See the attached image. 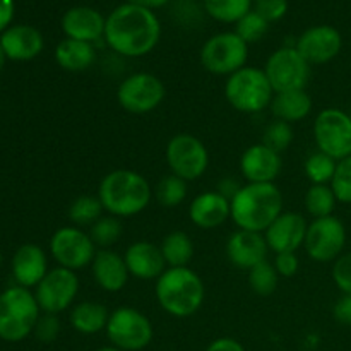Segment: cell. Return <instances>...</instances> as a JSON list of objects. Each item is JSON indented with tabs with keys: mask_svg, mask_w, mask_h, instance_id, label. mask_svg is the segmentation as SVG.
Segmentation results:
<instances>
[{
	"mask_svg": "<svg viewBox=\"0 0 351 351\" xmlns=\"http://www.w3.org/2000/svg\"><path fill=\"white\" fill-rule=\"evenodd\" d=\"M189 218L201 230L218 228L232 218V202L218 191L202 192L192 199Z\"/></svg>",
	"mask_w": 351,
	"mask_h": 351,
	"instance_id": "obj_22",
	"label": "cell"
},
{
	"mask_svg": "<svg viewBox=\"0 0 351 351\" xmlns=\"http://www.w3.org/2000/svg\"><path fill=\"white\" fill-rule=\"evenodd\" d=\"M332 315L339 324L351 326V295H343L332 308Z\"/></svg>",
	"mask_w": 351,
	"mask_h": 351,
	"instance_id": "obj_44",
	"label": "cell"
},
{
	"mask_svg": "<svg viewBox=\"0 0 351 351\" xmlns=\"http://www.w3.org/2000/svg\"><path fill=\"white\" fill-rule=\"evenodd\" d=\"M106 338L122 351H141L153 341L154 329L149 317L134 307H119L110 314Z\"/></svg>",
	"mask_w": 351,
	"mask_h": 351,
	"instance_id": "obj_7",
	"label": "cell"
},
{
	"mask_svg": "<svg viewBox=\"0 0 351 351\" xmlns=\"http://www.w3.org/2000/svg\"><path fill=\"white\" fill-rule=\"evenodd\" d=\"M161 38V24L156 14L136 3H122L106 17L105 43L115 53L139 58L151 53Z\"/></svg>",
	"mask_w": 351,
	"mask_h": 351,
	"instance_id": "obj_1",
	"label": "cell"
},
{
	"mask_svg": "<svg viewBox=\"0 0 351 351\" xmlns=\"http://www.w3.org/2000/svg\"><path fill=\"white\" fill-rule=\"evenodd\" d=\"M273 96L274 91L267 81L264 69L245 65L226 77L225 98L232 108L240 113L252 115L269 108Z\"/></svg>",
	"mask_w": 351,
	"mask_h": 351,
	"instance_id": "obj_6",
	"label": "cell"
},
{
	"mask_svg": "<svg viewBox=\"0 0 351 351\" xmlns=\"http://www.w3.org/2000/svg\"><path fill=\"white\" fill-rule=\"evenodd\" d=\"M123 259L130 276L141 281L158 280L168 269L160 245L147 240L130 243L123 254Z\"/></svg>",
	"mask_w": 351,
	"mask_h": 351,
	"instance_id": "obj_19",
	"label": "cell"
},
{
	"mask_svg": "<svg viewBox=\"0 0 351 351\" xmlns=\"http://www.w3.org/2000/svg\"><path fill=\"white\" fill-rule=\"evenodd\" d=\"M48 259L45 250L34 243H26L16 250L12 257V276L17 287L36 288L48 273Z\"/></svg>",
	"mask_w": 351,
	"mask_h": 351,
	"instance_id": "obj_24",
	"label": "cell"
},
{
	"mask_svg": "<svg viewBox=\"0 0 351 351\" xmlns=\"http://www.w3.org/2000/svg\"><path fill=\"white\" fill-rule=\"evenodd\" d=\"M240 189H242V185L237 180H233V178H223L218 184V187H216V191L221 195H225L226 199H230V202H232V199L235 197L237 192H239Z\"/></svg>",
	"mask_w": 351,
	"mask_h": 351,
	"instance_id": "obj_47",
	"label": "cell"
},
{
	"mask_svg": "<svg viewBox=\"0 0 351 351\" xmlns=\"http://www.w3.org/2000/svg\"><path fill=\"white\" fill-rule=\"evenodd\" d=\"M305 209L312 218H326L335 213L338 199L331 185H311L305 194Z\"/></svg>",
	"mask_w": 351,
	"mask_h": 351,
	"instance_id": "obj_32",
	"label": "cell"
},
{
	"mask_svg": "<svg viewBox=\"0 0 351 351\" xmlns=\"http://www.w3.org/2000/svg\"><path fill=\"white\" fill-rule=\"evenodd\" d=\"M5 60H7V55H5V51H3L2 43H0V71H2L3 65H5Z\"/></svg>",
	"mask_w": 351,
	"mask_h": 351,
	"instance_id": "obj_49",
	"label": "cell"
},
{
	"mask_svg": "<svg viewBox=\"0 0 351 351\" xmlns=\"http://www.w3.org/2000/svg\"><path fill=\"white\" fill-rule=\"evenodd\" d=\"M95 283L106 293H119L125 288L130 274L123 256L112 249L98 250L91 263Z\"/></svg>",
	"mask_w": 351,
	"mask_h": 351,
	"instance_id": "obj_23",
	"label": "cell"
},
{
	"mask_svg": "<svg viewBox=\"0 0 351 351\" xmlns=\"http://www.w3.org/2000/svg\"><path fill=\"white\" fill-rule=\"evenodd\" d=\"M33 332L41 343L55 341L57 336L60 335V321H58L57 315L53 314L40 315V319H38L36 322V328H34Z\"/></svg>",
	"mask_w": 351,
	"mask_h": 351,
	"instance_id": "obj_42",
	"label": "cell"
},
{
	"mask_svg": "<svg viewBox=\"0 0 351 351\" xmlns=\"http://www.w3.org/2000/svg\"><path fill=\"white\" fill-rule=\"evenodd\" d=\"M293 143V129L291 123L283 122V120H274L266 127L263 136V144L271 147L276 153H283Z\"/></svg>",
	"mask_w": 351,
	"mask_h": 351,
	"instance_id": "obj_37",
	"label": "cell"
},
{
	"mask_svg": "<svg viewBox=\"0 0 351 351\" xmlns=\"http://www.w3.org/2000/svg\"><path fill=\"white\" fill-rule=\"evenodd\" d=\"M160 249L168 267H189V263L194 257V242L191 235L180 230L168 233Z\"/></svg>",
	"mask_w": 351,
	"mask_h": 351,
	"instance_id": "obj_29",
	"label": "cell"
},
{
	"mask_svg": "<svg viewBox=\"0 0 351 351\" xmlns=\"http://www.w3.org/2000/svg\"><path fill=\"white\" fill-rule=\"evenodd\" d=\"M252 0H204V9L209 17L219 23H239L250 12Z\"/></svg>",
	"mask_w": 351,
	"mask_h": 351,
	"instance_id": "obj_30",
	"label": "cell"
},
{
	"mask_svg": "<svg viewBox=\"0 0 351 351\" xmlns=\"http://www.w3.org/2000/svg\"><path fill=\"white\" fill-rule=\"evenodd\" d=\"M112 312L98 302H79L71 311V326L81 335L91 336L105 331Z\"/></svg>",
	"mask_w": 351,
	"mask_h": 351,
	"instance_id": "obj_28",
	"label": "cell"
},
{
	"mask_svg": "<svg viewBox=\"0 0 351 351\" xmlns=\"http://www.w3.org/2000/svg\"><path fill=\"white\" fill-rule=\"evenodd\" d=\"M50 252L60 267L71 271H81L91 266L96 249L88 232H82L79 226H62L51 235Z\"/></svg>",
	"mask_w": 351,
	"mask_h": 351,
	"instance_id": "obj_14",
	"label": "cell"
},
{
	"mask_svg": "<svg viewBox=\"0 0 351 351\" xmlns=\"http://www.w3.org/2000/svg\"><path fill=\"white\" fill-rule=\"evenodd\" d=\"M154 295L167 314L185 319L202 307L206 287L202 278L191 267H168L156 280Z\"/></svg>",
	"mask_w": 351,
	"mask_h": 351,
	"instance_id": "obj_4",
	"label": "cell"
},
{
	"mask_svg": "<svg viewBox=\"0 0 351 351\" xmlns=\"http://www.w3.org/2000/svg\"><path fill=\"white\" fill-rule=\"evenodd\" d=\"M103 213L105 209L98 195H79L69 206V218L74 223V226H79V228L95 225L101 218Z\"/></svg>",
	"mask_w": 351,
	"mask_h": 351,
	"instance_id": "obj_31",
	"label": "cell"
},
{
	"mask_svg": "<svg viewBox=\"0 0 351 351\" xmlns=\"http://www.w3.org/2000/svg\"><path fill=\"white\" fill-rule=\"evenodd\" d=\"M167 88L158 75L149 72H136L123 79L117 89V101L127 113L144 115L163 103Z\"/></svg>",
	"mask_w": 351,
	"mask_h": 351,
	"instance_id": "obj_9",
	"label": "cell"
},
{
	"mask_svg": "<svg viewBox=\"0 0 351 351\" xmlns=\"http://www.w3.org/2000/svg\"><path fill=\"white\" fill-rule=\"evenodd\" d=\"M106 215L130 218L149 206L154 189L144 175L134 170H113L101 178L98 194Z\"/></svg>",
	"mask_w": 351,
	"mask_h": 351,
	"instance_id": "obj_2",
	"label": "cell"
},
{
	"mask_svg": "<svg viewBox=\"0 0 351 351\" xmlns=\"http://www.w3.org/2000/svg\"><path fill=\"white\" fill-rule=\"evenodd\" d=\"M346 245V228L335 215L315 218L308 223L305 235V252L315 263H331L343 256Z\"/></svg>",
	"mask_w": 351,
	"mask_h": 351,
	"instance_id": "obj_15",
	"label": "cell"
},
{
	"mask_svg": "<svg viewBox=\"0 0 351 351\" xmlns=\"http://www.w3.org/2000/svg\"><path fill=\"white\" fill-rule=\"evenodd\" d=\"M89 237L95 242L96 249H110L115 245L123 235V226L120 218L112 215H103L95 225L89 226Z\"/></svg>",
	"mask_w": 351,
	"mask_h": 351,
	"instance_id": "obj_33",
	"label": "cell"
},
{
	"mask_svg": "<svg viewBox=\"0 0 351 351\" xmlns=\"http://www.w3.org/2000/svg\"><path fill=\"white\" fill-rule=\"evenodd\" d=\"M283 213V194L276 184L242 185L232 199V219L239 230L264 233Z\"/></svg>",
	"mask_w": 351,
	"mask_h": 351,
	"instance_id": "obj_3",
	"label": "cell"
},
{
	"mask_svg": "<svg viewBox=\"0 0 351 351\" xmlns=\"http://www.w3.org/2000/svg\"><path fill=\"white\" fill-rule=\"evenodd\" d=\"M312 65L295 47H283L274 51L264 65V72L274 93L297 91L307 88Z\"/></svg>",
	"mask_w": 351,
	"mask_h": 351,
	"instance_id": "obj_11",
	"label": "cell"
},
{
	"mask_svg": "<svg viewBox=\"0 0 351 351\" xmlns=\"http://www.w3.org/2000/svg\"><path fill=\"white\" fill-rule=\"evenodd\" d=\"M55 60L67 72L88 71L96 62L95 45L65 38L55 48Z\"/></svg>",
	"mask_w": 351,
	"mask_h": 351,
	"instance_id": "obj_27",
	"label": "cell"
},
{
	"mask_svg": "<svg viewBox=\"0 0 351 351\" xmlns=\"http://www.w3.org/2000/svg\"><path fill=\"white\" fill-rule=\"evenodd\" d=\"M267 27H269V23H267L264 17H261L256 10H250L247 16H243L242 19L237 23L235 33L249 45L263 40L264 34L267 33Z\"/></svg>",
	"mask_w": 351,
	"mask_h": 351,
	"instance_id": "obj_38",
	"label": "cell"
},
{
	"mask_svg": "<svg viewBox=\"0 0 351 351\" xmlns=\"http://www.w3.org/2000/svg\"><path fill=\"white\" fill-rule=\"evenodd\" d=\"M312 106L314 103H312L311 95L305 89H297V91L274 93L269 110L274 120L295 123L307 119L312 112Z\"/></svg>",
	"mask_w": 351,
	"mask_h": 351,
	"instance_id": "obj_26",
	"label": "cell"
},
{
	"mask_svg": "<svg viewBox=\"0 0 351 351\" xmlns=\"http://www.w3.org/2000/svg\"><path fill=\"white\" fill-rule=\"evenodd\" d=\"M95 351H122V350L115 348V346H103V348H98V350H95Z\"/></svg>",
	"mask_w": 351,
	"mask_h": 351,
	"instance_id": "obj_50",
	"label": "cell"
},
{
	"mask_svg": "<svg viewBox=\"0 0 351 351\" xmlns=\"http://www.w3.org/2000/svg\"><path fill=\"white\" fill-rule=\"evenodd\" d=\"M0 43H2L7 58L17 62L33 60L41 53L45 47L43 34L36 27L27 26V24L7 27L0 36Z\"/></svg>",
	"mask_w": 351,
	"mask_h": 351,
	"instance_id": "obj_25",
	"label": "cell"
},
{
	"mask_svg": "<svg viewBox=\"0 0 351 351\" xmlns=\"http://www.w3.org/2000/svg\"><path fill=\"white\" fill-rule=\"evenodd\" d=\"M168 168L185 182L199 180L208 171L209 153L199 137L192 134H177L171 137L165 149Z\"/></svg>",
	"mask_w": 351,
	"mask_h": 351,
	"instance_id": "obj_10",
	"label": "cell"
},
{
	"mask_svg": "<svg viewBox=\"0 0 351 351\" xmlns=\"http://www.w3.org/2000/svg\"><path fill=\"white\" fill-rule=\"evenodd\" d=\"M295 48L311 65H322L338 57L343 48V38L336 27L321 24L304 31Z\"/></svg>",
	"mask_w": 351,
	"mask_h": 351,
	"instance_id": "obj_16",
	"label": "cell"
},
{
	"mask_svg": "<svg viewBox=\"0 0 351 351\" xmlns=\"http://www.w3.org/2000/svg\"><path fill=\"white\" fill-rule=\"evenodd\" d=\"M40 305L27 288L12 287L0 293V339L17 343L26 339L36 328Z\"/></svg>",
	"mask_w": 351,
	"mask_h": 351,
	"instance_id": "obj_5",
	"label": "cell"
},
{
	"mask_svg": "<svg viewBox=\"0 0 351 351\" xmlns=\"http://www.w3.org/2000/svg\"><path fill=\"white\" fill-rule=\"evenodd\" d=\"M249 287L259 297H269L276 291L278 281H280V274L276 273L273 264L269 261H263L261 264L254 266L249 269Z\"/></svg>",
	"mask_w": 351,
	"mask_h": 351,
	"instance_id": "obj_36",
	"label": "cell"
},
{
	"mask_svg": "<svg viewBox=\"0 0 351 351\" xmlns=\"http://www.w3.org/2000/svg\"><path fill=\"white\" fill-rule=\"evenodd\" d=\"M281 168V154L263 143L249 146L240 158V173L249 184H274Z\"/></svg>",
	"mask_w": 351,
	"mask_h": 351,
	"instance_id": "obj_17",
	"label": "cell"
},
{
	"mask_svg": "<svg viewBox=\"0 0 351 351\" xmlns=\"http://www.w3.org/2000/svg\"><path fill=\"white\" fill-rule=\"evenodd\" d=\"M267 247L264 233L237 230L226 242V257L235 267L243 271L252 269L254 266L267 261Z\"/></svg>",
	"mask_w": 351,
	"mask_h": 351,
	"instance_id": "obj_20",
	"label": "cell"
},
{
	"mask_svg": "<svg viewBox=\"0 0 351 351\" xmlns=\"http://www.w3.org/2000/svg\"><path fill=\"white\" fill-rule=\"evenodd\" d=\"M249 45L237 33H218L201 48V64L215 75H232L247 65Z\"/></svg>",
	"mask_w": 351,
	"mask_h": 351,
	"instance_id": "obj_8",
	"label": "cell"
},
{
	"mask_svg": "<svg viewBox=\"0 0 351 351\" xmlns=\"http://www.w3.org/2000/svg\"><path fill=\"white\" fill-rule=\"evenodd\" d=\"M254 10L267 23H276L287 14L288 0H254Z\"/></svg>",
	"mask_w": 351,
	"mask_h": 351,
	"instance_id": "obj_41",
	"label": "cell"
},
{
	"mask_svg": "<svg viewBox=\"0 0 351 351\" xmlns=\"http://www.w3.org/2000/svg\"><path fill=\"white\" fill-rule=\"evenodd\" d=\"M273 266L280 276L293 278L300 269V259H298L297 252H281L274 256Z\"/></svg>",
	"mask_w": 351,
	"mask_h": 351,
	"instance_id": "obj_43",
	"label": "cell"
},
{
	"mask_svg": "<svg viewBox=\"0 0 351 351\" xmlns=\"http://www.w3.org/2000/svg\"><path fill=\"white\" fill-rule=\"evenodd\" d=\"M307 226V219L300 213L283 211L264 232V239L274 254L297 252L300 247H304Z\"/></svg>",
	"mask_w": 351,
	"mask_h": 351,
	"instance_id": "obj_18",
	"label": "cell"
},
{
	"mask_svg": "<svg viewBox=\"0 0 351 351\" xmlns=\"http://www.w3.org/2000/svg\"><path fill=\"white\" fill-rule=\"evenodd\" d=\"M14 17V0H0V33L9 27Z\"/></svg>",
	"mask_w": 351,
	"mask_h": 351,
	"instance_id": "obj_46",
	"label": "cell"
},
{
	"mask_svg": "<svg viewBox=\"0 0 351 351\" xmlns=\"http://www.w3.org/2000/svg\"><path fill=\"white\" fill-rule=\"evenodd\" d=\"M332 280L343 295H351V254H343L335 261Z\"/></svg>",
	"mask_w": 351,
	"mask_h": 351,
	"instance_id": "obj_40",
	"label": "cell"
},
{
	"mask_svg": "<svg viewBox=\"0 0 351 351\" xmlns=\"http://www.w3.org/2000/svg\"><path fill=\"white\" fill-rule=\"evenodd\" d=\"M206 351H245L243 345L233 338H218L206 348Z\"/></svg>",
	"mask_w": 351,
	"mask_h": 351,
	"instance_id": "obj_45",
	"label": "cell"
},
{
	"mask_svg": "<svg viewBox=\"0 0 351 351\" xmlns=\"http://www.w3.org/2000/svg\"><path fill=\"white\" fill-rule=\"evenodd\" d=\"M106 17L93 7L77 5L69 9L62 17V31L71 40L96 43L105 38Z\"/></svg>",
	"mask_w": 351,
	"mask_h": 351,
	"instance_id": "obj_21",
	"label": "cell"
},
{
	"mask_svg": "<svg viewBox=\"0 0 351 351\" xmlns=\"http://www.w3.org/2000/svg\"><path fill=\"white\" fill-rule=\"evenodd\" d=\"M127 3H136V5H141V7H146V9H158V7L165 5V3L168 2V0H125Z\"/></svg>",
	"mask_w": 351,
	"mask_h": 351,
	"instance_id": "obj_48",
	"label": "cell"
},
{
	"mask_svg": "<svg viewBox=\"0 0 351 351\" xmlns=\"http://www.w3.org/2000/svg\"><path fill=\"white\" fill-rule=\"evenodd\" d=\"M338 161L322 151H315L305 161V175L312 185H331Z\"/></svg>",
	"mask_w": 351,
	"mask_h": 351,
	"instance_id": "obj_35",
	"label": "cell"
},
{
	"mask_svg": "<svg viewBox=\"0 0 351 351\" xmlns=\"http://www.w3.org/2000/svg\"><path fill=\"white\" fill-rule=\"evenodd\" d=\"M317 149L336 161L351 156V117L339 108H326L314 120Z\"/></svg>",
	"mask_w": 351,
	"mask_h": 351,
	"instance_id": "obj_12",
	"label": "cell"
},
{
	"mask_svg": "<svg viewBox=\"0 0 351 351\" xmlns=\"http://www.w3.org/2000/svg\"><path fill=\"white\" fill-rule=\"evenodd\" d=\"M331 189L335 191L338 202L351 204V156L338 161L335 177H332Z\"/></svg>",
	"mask_w": 351,
	"mask_h": 351,
	"instance_id": "obj_39",
	"label": "cell"
},
{
	"mask_svg": "<svg viewBox=\"0 0 351 351\" xmlns=\"http://www.w3.org/2000/svg\"><path fill=\"white\" fill-rule=\"evenodd\" d=\"M0 264H2V252H0Z\"/></svg>",
	"mask_w": 351,
	"mask_h": 351,
	"instance_id": "obj_51",
	"label": "cell"
},
{
	"mask_svg": "<svg viewBox=\"0 0 351 351\" xmlns=\"http://www.w3.org/2000/svg\"><path fill=\"white\" fill-rule=\"evenodd\" d=\"M187 184L189 182H185L184 178L177 177L173 173L161 178L158 182L156 189H154V197H156L158 204L163 206V208H177V206H180L187 199Z\"/></svg>",
	"mask_w": 351,
	"mask_h": 351,
	"instance_id": "obj_34",
	"label": "cell"
},
{
	"mask_svg": "<svg viewBox=\"0 0 351 351\" xmlns=\"http://www.w3.org/2000/svg\"><path fill=\"white\" fill-rule=\"evenodd\" d=\"M81 290V281L75 271L65 267H53L40 281L34 290L38 305L43 314L58 315L72 307Z\"/></svg>",
	"mask_w": 351,
	"mask_h": 351,
	"instance_id": "obj_13",
	"label": "cell"
}]
</instances>
